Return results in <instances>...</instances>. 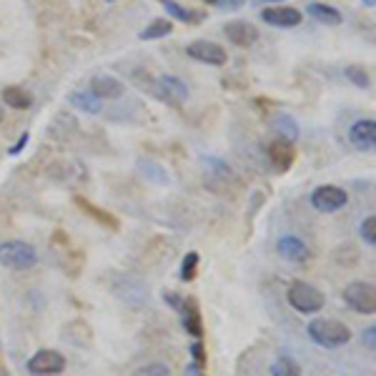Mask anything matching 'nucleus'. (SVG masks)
<instances>
[{"mask_svg":"<svg viewBox=\"0 0 376 376\" xmlns=\"http://www.w3.org/2000/svg\"><path fill=\"white\" fill-rule=\"evenodd\" d=\"M279 253L286 258V261H296V264H301V261H306L309 258V246L296 236H284V238H279Z\"/></svg>","mask_w":376,"mask_h":376,"instance_id":"obj_14","label":"nucleus"},{"mask_svg":"<svg viewBox=\"0 0 376 376\" xmlns=\"http://www.w3.org/2000/svg\"><path fill=\"white\" fill-rule=\"evenodd\" d=\"M133 376H174L171 374V366L163 362H151V364H143L138 369L133 371Z\"/></svg>","mask_w":376,"mask_h":376,"instance_id":"obj_23","label":"nucleus"},{"mask_svg":"<svg viewBox=\"0 0 376 376\" xmlns=\"http://www.w3.org/2000/svg\"><path fill=\"white\" fill-rule=\"evenodd\" d=\"M163 299H166L168 304H171V306L176 309V311H181V309H183V301H186V299H181L178 293H163Z\"/></svg>","mask_w":376,"mask_h":376,"instance_id":"obj_29","label":"nucleus"},{"mask_svg":"<svg viewBox=\"0 0 376 376\" xmlns=\"http://www.w3.org/2000/svg\"><path fill=\"white\" fill-rule=\"evenodd\" d=\"M196 271H198V253H186L181 264V281H194L196 279Z\"/></svg>","mask_w":376,"mask_h":376,"instance_id":"obj_26","label":"nucleus"},{"mask_svg":"<svg viewBox=\"0 0 376 376\" xmlns=\"http://www.w3.org/2000/svg\"><path fill=\"white\" fill-rule=\"evenodd\" d=\"M221 10H238V8L244 6V0H218L216 3Z\"/></svg>","mask_w":376,"mask_h":376,"instance_id":"obj_30","label":"nucleus"},{"mask_svg":"<svg viewBox=\"0 0 376 376\" xmlns=\"http://www.w3.org/2000/svg\"><path fill=\"white\" fill-rule=\"evenodd\" d=\"M68 103L73 105V108H78V111H85L91 113V116H98L101 113V98H96L91 91H76L68 96Z\"/></svg>","mask_w":376,"mask_h":376,"instance_id":"obj_19","label":"nucleus"},{"mask_svg":"<svg viewBox=\"0 0 376 376\" xmlns=\"http://www.w3.org/2000/svg\"><path fill=\"white\" fill-rule=\"evenodd\" d=\"M65 369V356L56 348H41L28 359V371L33 376H53Z\"/></svg>","mask_w":376,"mask_h":376,"instance_id":"obj_5","label":"nucleus"},{"mask_svg":"<svg viewBox=\"0 0 376 376\" xmlns=\"http://www.w3.org/2000/svg\"><path fill=\"white\" fill-rule=\"evenodd\" d=\"M0 121H3V108H0Z\"/></svg>","mask_w":376,"mask_h":376,"instance_id":"obj_37","label":"nucleus"},{"mask_svg":"<svg viewBox=\"0 0 376 376\" xmlns=\"http://www.w3.org/2000/svg\"><path fill=\"white\" fill-rule=\"evenodd\" d=\"M348 201V196L344 188L339 186H319L311 194V206L321 213H334V211L344 209Z\"/></svg>","mask_w":376,"mask_h":376,"instance_id":"obj_6","label":"nucleus"},{"mask_svg":"<svg viewBox=\"0 0 376 376\" xmlns=\"http://www.w3.org/2000/svg\"><path fill=\"white\" fill-rule=\"evenodd\" d=\"M76 203L81 206V209H83V213H91V216H93V218H98V221L103 223V226H105V223H108L111 229H116V226H118V221H116V218H111L108 213H103V211H98L96 206H93V203L83 201V198H76Z\"/></svg>","mask_w":376,"mask_h":376,"instance_id":"obj_24","label":"nucleus"},{"mask_svg":"<svg viewBox=\"0 0 376 376\" xmlns=\"http://www.w3.org/2000/svg\"><path fill=\"white\" fill-rule=\"evenodd\" d=\"M203 3H209V6H216L218 0H203Z\"/></svg>","mask_w":376,"mask_h":376,"instance_id":"obj_34","label":"nucleus"},{"mask_svg":"<svg viewBox=\"0 0 376 376\" xmlns=\"http://www.w3.org/2000/svg\"><path fill=\"white\" fill-rule=\"evenodd\" d=\"M191 354H194V366H198V369H201L203 364H206V351H203L201 342L191 344Z\"/></svg>","mask_w":376,"mask_h":376,"instance_id":"obj_28","label":"nucleus"},{"mask_svg":"<svg viewBox=\"0 0 376 376\" xmlns=\"http://www.w3.org/2000/svg\"><path fill=\"white\" fill-rule=\"evenodd\" d=\"M271 128L276 133H279V138L289 140V143H293V140L299 138V123L289 116V113H279V116H273L271 118Z\"/></svg>","mask_w":376,"mask_h":376,"instance_id":"obj_18","label":"nucleus"},{"mask_svg":"<svg viewBox=\"0 0 376 376\" xmlns=\"http://www.w3.org/2000/svg\"><path fill=\"white\" fill-rule=\"evenodd\" d=\"M261 18L273 28H296L304 15L296 8H266L261 10Z\"/></svg>","mask_w":376,"mask_h":376,"instance_id":"obj_11","label":"nucleus"},{"mask_svg":"<svg viewBox=\"0 0 376 376\" xmlns=\"http://www.w3.org/2000/svg\"><path fill=\"white\" fill-rule=\"evenodd\" d=\"M3 101H6L8 108H15V111H28L33 105V96L25 88H18V85L3 88Z\"/></svg>","mask_w":376,"mask_h":376,"instance_id":"obj_17","label":"nucleus"},{"mask_svg":"<svg viewBox=\"0 0 376 376\" xmlns=\"http://www.w3.org/2000/svg\"><path fill=\"white\" fill-rule=\"evenodd\" d=\"M306 328L309 336L324 348H339L351 342V328L336 319H313Z\"/></svg>","mask_w":376,"mask_h":376,"instance_id":"obj_1","label":"nucleus"},{"mask_svg":"<svg viewBox=\"0 0 376 376\" xmlns=\"http://www.w3.org/2000/svg\"><path fill=\"white\" fill-rule=\"evenodd\" d=\"M0 264L13 271H25L38 264V253L25 241H3L0 244Z\"/></svg>","mask_w":376,"mask_h":376,"instance_id":"obj_2","label":"nucleus"},{"mask_svg":"<svg viewBox=\"0 0 376 376\" xmlns=\"http://www.w3.org/2000/svg\"><path fill=\"white\" fill-rule=\"evenodd\" d=\"M289 304H291V309H296L299 313H316L324 309V293L316 289V286L306 284V281H293L291 286H289Z\"/></svg>","mask_w":376,"mask_h":376,"instance_id":"obj_3","label":"nucleus"},{"mask_svg":"<svg viewBox=\"0 0 376 376\" xmlns=\"http://www.w3.org/2000/svg\"><path fill=\"white\" fill-rule=\"evenodd\" d=\"M346 78L356 85V88H369V83H371L369 73H366V68H362V65H348Z\"/></svg>","mask_w":376,"mask_h":376,"instance_id":"obj_25","label":"nucleus"},{"mask_svg":"<svg viewBox=\"0 0 376 376\" xmlns=\"http://www.w3.org/2000/svg\"><path fill=\"white\" fill-rule=\"evenodd\" d=\"M163 8H166L168 15H171V18H176V21H183V23H196V21H201V15L191 13L188 8L178 6L176 0H163Z\"/></svg>","mask_w":376,"mask_h":376,"instance_id":"obj_22","label":"nucleus"},{"mask_svg":"<svg viewBox=\"0 0 376 376\" xmlns=\"http://www.w3.org/2000/svg\"><path fill=\"white\" fill-rule=\"evenodd\" d=\"M348 140L356 151H374L376 146V121L362 118L348 128Z\"/></svg>","mask_w":376,"mask_h":376,"instance_id":"obj_9","label":"nucleus"},{"mask_svg":"<svg viewBox=\"0 0 376 376\" xmlns=\"http://www.w3.org/2000/svg\"><path fill=\"white\" fill-rule=\"evenodd\" d=\"M223 35L238 48H251L258 41V30L246 21H231L223 25Z\"/></svg>","mask_w":376,"mask_h":376,"instance_id":"obj_10","label":"nucleus"},{"mask_svg":"<svg viewBox=\"0 0 376 376\" xmlns=\"http://www.w3.org/2000/svg\"><path fill=\"white\" fill-rule=\"evenodd\" d=\"M362 238L369 246L376 244V218L374 216H366V218H364V223H362Z\"/></svg>","mask_w":376,"mask_h":376,"instance_id":"obj_27","label":"nucleus"},{"mask_svg":"<svg viewBox=\"0 0 376 376\" xmlns=\"http://www.w3.org/2000/svg\"><path fill=\"white\" fill-rule=\"evenodd\" d=\"M183 328H186L188 334L196 336V339H201L203 334V324H201V313H198V306H196L194 299H186L183 301Z\"/></svg>","mask_w":376,"mask_h":376,"instance_id":"obj_16","label":"nucleus"},{"mask_svg":"<svg viewBox=\"0 0 376 376\" xmlns=\"http://www.w3.org/2000/svg\"><path fill=\"white\" fill-rule=\"evenodd\" d=\"M293 158H296V148H293V143H289V140L279 138L269 146V160L273 163L276 171H289Z\"/></svg>","mask_w":376,"mask_h":376,"instance_id":"obj_13","label":"nucleus"},{"mask_svg":"<svg viewBox=\"0 0 376 376\" xmlns=\"http://www.w3.org/2000/svg\"><path fill=\"white\" fill-rule=\"evenodd\" d=\"M344 301H346L348 309H354L356 313H371L376 311V291L374 286L366 284V281H351V284L344 289Z\"/></svg>","mask_w":376,"mask_h":376,"instance_id":"obj_4","label":"nucleus"},{"mask_svg":"<svg viewBox=\"0 0 376 376\" xmlns=\"http://www.w3.org/2000/svg\"><path fill=\"white\" fill-rule=\"evenodd\" d=\"M156 93L168 105H183L188 101V85L176 76H160L156 81Z\"/></svg>","mask_w":376,"mask_h":376,"instance_id":"obj_7","label":"nucleus"},{"mask_svg":"<svg viewBox=\"0 0 376 376\" xmlns=\"http://www.w3.org/2000/svg\"><path fill=\"white\" fill-rule=\"evenodd\" d=\"M364 3H366V6L371 8V6H374V3H376V0H364Z\"/></svg>","mask_w":376,"mask_h":376,"instance_id":"obj_36","label":"nucleus"},{"mask_svg":"<svg viewBox=\"0 0 376 376\" xmlns=\"http://www.w3.org/2000/svg\"><path fill=\"white\" fill-rule=\"evenodd\" d=\"M28 138H30L28 133H23L21 138H18V143H15V146H13V148H10V156H18V154H21L23 148L28 146Z\"/></svg>","mask_w":376,"mask_h":376,"instance_id":"obj_31","label":"nucleus"},{"mask_svg":"<svg viewBox=\"0 0 376 376\" xmlns=\"http://www.w3.org/2000/svg\"><path fill=\"white\" fill-rule=\"evenodd\" d=\"M88 91H91L96 98H101V101H113V98L123 96L125 85L113 76H96V78H91Z\"/></svg>","mask_w":376,"mask_h":376,"instance_id":"obj_12","label":"nucleus"},{"mask_svg":"<svg viewBox=\"0 0 376 376\" xmlns=\"http://www.w3.org/2000/svg\"><path fill=\"white\" fill-rule=\"evenodd\" d=\"M258 3H281V0H258Z\"/></svg>","mask_w":376,"mask_h":376,"instance_id":"obj_35","label":"nucleus"},{"mask_svg":"<svg viewBox=\"0 0 376 376\" xmlns=\"http://www.w3.org/2000/svg\"><path fill=\"white\" fill-rule=\"evenodd\" d=\"M171 30H174V23L166 21V18H158V21H154L151 25H148L146 30H140V41H156V38H166V35H171Z\"/></svg>","mask_w":376,"mask_h":376,"instance_id":"obj_20","label":"nucleus"},{"mask_svg":"<svg viewBox=\"0 0 376 376\" xmlns=\"http://www.w3.org/2000/svg\"><path fill=\"white\" fill-rule=\"evenodd\" d=\"M271 376H301V366L291 356H281L271 364Z\"/></svg>","mask_w":376,"mask_h":376,"instance_id":"obj_21","label":"nucleus"},{"mask_svg":"<svg viewBox=\"0 0 376 376\" xmlns=\"http://www.w3.org/2000/svg\"><path fill=\"white\" fill-rule=\"evenodd\" d=\"M0 376H13V374H10L8 369H3V366H0Z\"/></svg>","mask_w":376,"mask_h":376,"instance_id":"obj_33","label":"nucleus"},{"mask_svg":"<svg viewBox=\"0 0 376 376\" xmlns=\"http://www.w3.org/2000/svg\"><path fill=\"white\" fill-rule=\"evenodd\" d=\"M306 10L313 21L324 23V25H328V28H336V25H342V21H344L342 13H339L336 8L326 6V3H309Z\"/></svg>","mask_w":376,"mask_h":376,"instance_id":"obj_15","label":"nucleus"},{"mask_svg":"<svg viewBox=\"0 0 376 376\" xmlns=\"http://www.w3.org/2000/svg\"><path fill=\"white\" fill-rule=\"evenodd\" d=\"M364 342H366L369 348H376V326H369L364 331Z\"/></svg>","mask_w":376,"mask_h":376,"instance_id":"obj_32","label":"nucleus"},{"mask_svg":"<svg viewBox=\"0 0 376 376\" xmlns=\"http://www.w3.org/2000/svg\"><path fill=\"white\" fill-rule=\"evenodd\" d=\"M186 53L194 58V61L209 63V65H226V61H229L226 48H221L218 43H211V41H194L186 48Z\"/></svg>","mask_w":376,"mask_h":376,"instance_id":"obj_8","label":"nucleus"}]
</instances>
